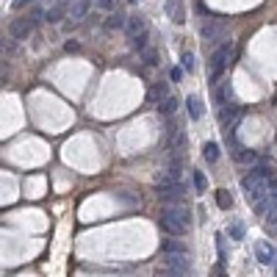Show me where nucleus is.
Returning a JSON list of instances; mask_svg holds the SVG:
<instances>
[{
    "instance_id": "f257e3e1",
    "label": "nucleus",
    "mask_w": 277,
    "mask_h": 277,
    "mask_svg": "<svg viewBox=\"0 0 277 277\" xmlns=\"http://www.w3.org/2000/svg\"><path fill=\"white\" fill-rule=\"evenodd\" d=\"M230 53H233V42H230V39H227V42H222V45L214 50V56H211V70H208V80H211V83H216V80L222 78V72L227 70Z\"/></svg>"
},
{
    "instance_id": "f03ea898",
    "label": "nucleus",
    "mask_w": 277,
    "mask_h": 277,
    "mask_svg": "<svg viewBox=\"0 0 277 277\" xmlns=\"http://www.w3.org/2000/svg\"><path fill=\"white\" fill-rule=\"evenodd\" d=\"M239 117H241V108L239 105H233V103L219 105V125L225 127V133H230V136H233L236 125H239Z\"/></svg>"
},
{
    "instance_id": "7ed1b4c3",
    "label": "nucleus",
    "mask_w": 277,
    "mask_h": 277,
    "mask_svg": "<svg viewBox=\"0 0 277 277\" xmlns=\"http://www.w3.org/2000/svg\"><path fill=\"white\" fill-rule=\"evenodd\" d=\"M33 25H36V23H33L31 17H14L9 23V36L17 39V42H19V39H28L31 31H33Z\"/></svg>"
},
{
    "instance_id": "20e7f679",
    "label": "nucleus",
    "mask_w": 277,
    "mask_h": 277,
    "mask_svg": "<svg viewBox=\"0 0 277 277\" xmlns=\"http://www.w3.org/2000/svg\"><path fill=\"white\" fill-rule=\"evenodd\" d=\"M164 11H166V17H169L175 25H183L186 23V6H183V0H164Z\"/></svg>"
},
{
    "instance_id": "39448f33",
    "label": "nucleus",
    "mask_w": 277,
    "mask_h": 277,
    "mask_svg": "<svg viewBox=\"0 0 277 277\" xmlns=\"http://www.w3.org/2000/svg\"><path fill=\"white\" fill-rule=\"evenodd\" d=\"M161 230L169 233V236H186L188 233V225H183V222L172 219V216H161Z\"/></svg>"
},
{
    "instance_id": "423d86ee",
    "label": "nucleus",
    "mask_w": 277,
    "mask_h": 277,
    "mask_svg": "<svg viewBox=\"0 0 277 277\" xmlns=\"http://www.w3.org/2000/svg\"><path fill=\"white\" fill-rule=\"evenodd\" d=\"M200 33H202V39H205L208 45H214L216 39L222 36V23H216V19H205L202 28H200Z\"/></svg>"
},
{
    "instance_id": "0eeeda50",
    "label": "nucleus",
    "mask_w": 277,
    "mask_h": 277,
    "mask_svg": "<svg viewBox=\"0 0 277 277\" xmlns=\"http://www.w3.org/2000/svg\"><path fill=\"white\" fill-rule=\"evenodd\" d=\"M127 36H139V33H147V19L141 14H131L127 17Z\"/></svg>"
},
{
    "instance_id": "6e6552de",
    "label": "nucleus",
    "mask_w": 277,
    "mask_h": 277,
    "mask_svg": "<svg viewBox=\"0 0 277 277\" xmlns=\"http://www.w3.org/2000/svg\"><path fill=\"white\" fill-rule=\"evenodd\" d=\"M255 258H258L263 266H272V258H274V252H272V247L266 244V241H261V244H255Z\"/></svg>"
},
{
    "instance_id": "1a4fd4ad",
    "label": "nucleus",
    "mask_w": 277,
    "mask_h": 277,
    "mask_svg": "<svg viewBox=\"0 0 277 277\" xmlns=\"http://www.w3.org/2000/svg\"><path fill=\"white\" fill-rule=\"evenodd\" d=\"M186 111H188V117H191L194 122L202 119V103H200L197 94H188V97H186Z\"/></svg>"
},
{
    "instance_id": "9d476101",
    "label": "nucleus",
    "mask_w": 277,
    "mask_h": 277,
    "mask_svg": "<svg viewBox=\"0 0 277 277\" xmlns=\"http://www.w3.org/2000/svg\"><path fill=\"white\" fill-rule=\"evenodd\" d=\"M92 11V3L89 0H78V3H72V9H70V19H75V23H80L86 14Z\"/></svg>"
},
{
    "instance_id": "9b49d317",
    "label": "nucleus",
    "mask_w": 277,
    "mask_h": 277,
    "mask_svg": "<svg viewBox=\"0 0 277 277\" xmlns=\"http://www.w3.org/2000/svg\"><path fill=\"white\" fill-rule=\"evenodd\" d=\"M161 252L164 255H188V247L183 241H161Z\"/></svg>"
},
{
    "instance_id": "f8f14e48",
    "label": "nucleus",
    "mask_w": 277,
    "mask_h": 277,
    "mask_svg": "<svg viewBox=\"0 0 277 277\" xmlns=\"http://www.w3.org/2000/svg\"><path fill=\"white\" fill-rule=\"evenodd\" d=\"M233 158L239 161V164H255L258 155H255L252 150H247V147H233Z\"/></svg>"
},
{
    "instance_id": "ddd939ff",
    "label": "nucleus",
    "mask_w": 277,
    "mask_h": 277,
    "mask_svg": "<svg viewBox=\"0 0 277 277\" xmlns=\"http://www.w3.org/2000/svg\"><path fill=\"white\" fill-rule=\"evenodd\" d=\"M214 97H216V103H219V105H227V103L233 100V86H230V83H222L219 89H216Z\"/></svg>"
},
{
    "instance_id": "4468645a",
    "label": "nucleus",
    "mask_w": 277,
    "mask_h": 277,
    "mask_svg": "<svg viewBox=\"0 0 277 277\" xmlns=\"http://www.w3.org/2000/svg\"><path fill=\"white\" fill-rule=\"evenodd\" d=\"M216 205H219L222 211H230L233 208V194L227 191V188H219V191H216Z\"/></svg>"
},
{
    "instance_id": "2eb2a0df",
    "label": "nucleus",
    "mask_w": 277,
    "mask_h": 277,
    "mask_svg": "<svg viewBox=\"0 0 277 277\" xmlns=\"http://www.w3.org/2000/svg\"><path fill=\"white\" fill-rule=\"evenodd\" d=\"M175 111H178V100H175L172 94H169V97H164V100L158 103V114H164V117H172Z\"/></svg>"
},
{
    "instance_id": "dca6fc26",
    "label": "nucleus",
    "mask_w": 277,
    "mask_h": 277,
    "mask_svg": "<svg viewBox=\"0 0 277 277\" xmlns=\"http://www.w3.org/2000/svg\"><path fill=\"white\" fill-rule=\"evenodd\" d=\"M150 97L155 100V103H161L164 97H169V86H166L164 80H161V83H155L153 89H150Z\"/></svg>"
},
{
    "instance_id": "f3484780",
    "label": "nucleus",
    "mask_w": 277,
    "mask_h": 277,
    "mask_svg": "<svg viewBox=\"0 0 277 277\" xmlns=\"http://www.w3.org/2000/svg\"><path fill=\"white\" fill-rule=\"evenodd\" d=\"M202 155H205V161L216 164V161H219V144H216V141H208V144L202 147Z\"/></svg>"
},
{
    "instance_id": "a211bd4d",
    "label": "nucleus",
    "mask_w": 277,
    "mask_h": 277,
    "mask_svg": "<svg viewBox=\"0 0 277 277\" xmlns=\"http://www.w3.org/2000/svg\"><path fill=\"white\" fill-rule=\"evenodd\" d=\"M64 17V6H53V9L45 11V23H61Z\"/></svg>"
},
{
    "instance_id": "6ab92c4d",
    "label": "nucleus",
    "mask_w": 277,
    "mask_h": 277,
    "mask_svg": "<svg viewBox=\"0 0 277 277\" xmlns=\"http://www.w3.org/2000/svg\"><path fill=\"white\" fill-rule=\"evenodd\" d=\"M244 222H230V227H227V236H230V239H236V241H241L244 239Z\"/></svg>"
},
{
    "instance_id": "aec40b11",
    "label": "nucleus",
    "mask_w": 277,
    "mask_h": 277,
    "mask_svg": "<svg viewBox=\"0 0 277 277\" xmlns=\"http://www.w3.org/2000/svg\"><path fill=\"white\" fill-rule=\"evenodd\" d=\"M125 25H127V17H122V14H114V17H108V19H105V28H111V31L125 28Z\"/></svg>"
},
{
    "instance_id": "412c9836",
    "label": "nucleus",
    "mask_w": 277,
    "mask_h": 277,
    "mask_svg": "<svg viewBox=\"0 0 277 277\" xmlns=\"http://www.w3.org/2000/svg\"><path fill=\"white\" fill-rule=\"evenodd\" d=\"M141 56H144V64L147 67H158V50L147 47V50H141Z\"/></svg>"
},
{
    "instance_id": "4be33fe9",
    "label": "nucleus",
    "mask_w": 277,
    "mask_h": 277,
    "mask_svg": "<svg viewBox=\"0 0 277 277\" xmlns=\"http://www.w3.org/2000/svg\"><path fill=\"white\" fill-rule=\"evenodd\" d=\"M186 144H188V139H186V133L183 131H178V133H175V153H183L186 150Z\"/></svg>"
},
{
    "instance_id": "5701e85b",
    "label": "nucleus",
    "mask_w": 277,
    "mask_h": 277,
    "mask_svg": "<svg viewBox=\"0 0 277 277\" xmlns=\"http://www.w3.org/2000/svg\"><path fill=\"white\" fill-rule=\"evenodd\" d=\"M131 47H133V50H147V33H139V36H131Z\"/></svg>"
},
{
    "instance_id": "b1692460",
    "label": "nucleus",
    "mask_w": 277,
    "mask_h": 277,
    "mask_svg": "<svg viewBox=\"0 0 277 277\" xmlns=\"http://www.w3.org/2000/svg\"><path fill=\"white\" fill-rule=\"evenodd\" d=\"M194 188H197L200 194H205V188H208V180H205V175H202V172H194Z\"/></svg>"
},
{
    "instance_id": "393cba45",
    "label": "nucleus",
    "mask_w": 277,
    "mask_h": 277,
    "mask_svg": "<svg viewBox=\"0 0 277 277\" xmlns=\"http://www.w3.org/2000/svg\"><path fill=\"white\" fill-rule=\"evenodd\" d=\"M222 239H225V236H216V252H219V263H222V266H225V263H227V255H225V241H222Z\"/></svg>"
},
{
    "instance_id": "a878e982",
    "label": "nucleus",
    "mask_w": 277,
    "mask_h": 277,
    "mask_svg": "<svg viewBox=\"0 0 277 277\" xmlns=\"http://www.w3.org/2000/svg\"><path fill=\"white\" fill-rule=\"evenodd\" d=\"M266 191H269V197L277 200V175H272V178L266 180Z\"/></svg>"
},
{
    "instance_id": "bb28decb",
    "label": "nucleus",
    "mask_w": 277,
    "mask_h": 277,
    "mask_svg": "<svg viewBox=\"0 0 277 277\" xmlns=\"http://www.w3.org/2000/svg\"><path fill=\"white\" fill-rule=\"evenodd\" d=\"M183 70L194 72V53H183Z\"/></svg>"
},
{
    "instance_id": "cd10ccee",
    "label": "nucleus",
    "mask_w": 277,
    "mask_h": 277,
    "mask_svg": "<svg viewBox=\"0 0 277 277\" xmlns=\"http://www.w3.org/2000/svg\"><path fill=\"white\" fill-rule=\"evenodd\" d=\"M114 6H117L114 0H97V9L100 11H114Z\"/></svg>"
},
{
    "instance_id": "c85d7f7f",
    "label": "nucleus",
    "mask_w": 277,
    "mask_h": 277,
    "mask_svg": "<svg viewBox=\"0 0 277 277\" xmlns=\"http://www.w3.org/2000/svg\"><path fill=\"white\" fill-rule=\"evenodd\" d=\"M269 222L277 225V200H272V205H269Z\"/></svg>"
},
{
    "instance_id": "c756f323",
    "label": "nucleus",
    "mask_w": 277,
    "mask_h": 277,
    "mask_svg": "<svg viewBox=\"0 0 277 277\" xmlns=\"http://www.w3.org/2000/svg\"><path fill=\"white\" fill-rule=\"evenodd\" d=\"M33 3H36V0H14V3H11V9H25V6H33Z\"/></svg>"
},
{
    "instance_id": "7c9ffc66",
    "label": "nucleus",
    "mask_w": 277,
    "mask_h": 277,
    "mask_svg": "<svg viewBox=\"0 0 277 277\" xmlns=\"http://www.w3.org/2000/svg\"><path fill=\"white\" fill-rule=\"evenodd\" d=\"M183 72H186L183 67H175V70L169 72V78H172V80H180V78H183Z\"/></svg>"
},
{
    "instance_id": "2f4dec72",
    "label": "nucleus",
    "mask_w": 277,
    "mask_h": 277,
    "mask_svg": "<svg viewBox=\"0 0 277 277\" xmlns=\"http://www.w3.org/2000/svg\"><path fill=\"white\" fill-rule=\"evenodd\" d=\"M214 277H227V274H225V266H222V263H216V269H214Z\"/></svg>"
},
{
    "instance_id": "473e14b6",
    "label": "nucleus",
    "mask_w": 277,
    "mask_h": 277,
    "mask_svg": "<svg viewBox=\"0 0 277 277\" xmlns=\"http://www.w3.org/2000/svg\"><path fill=\"white\" fill-rule=\"evenodd\" d=\"M274 274H277V261H274Z\"/></svg>"
}]
</instances>
